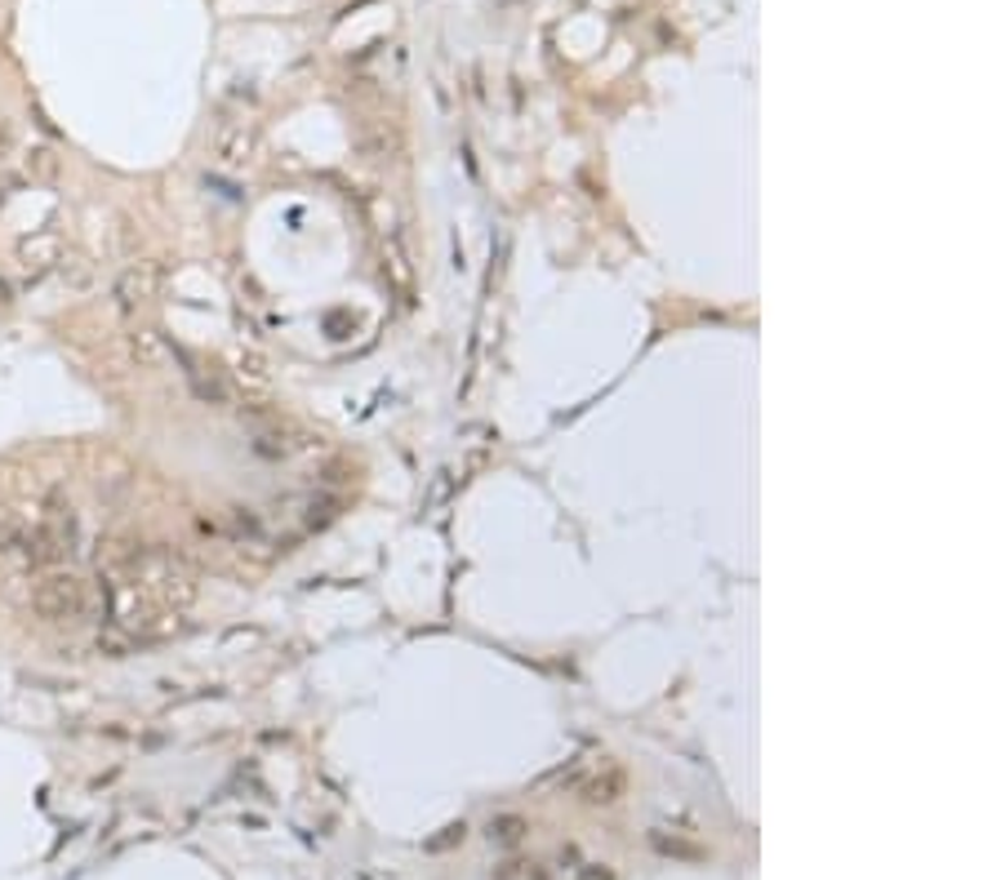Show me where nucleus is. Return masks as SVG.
Instances as JSON below:
<instances>
[{"instance_id":"1","label":"nucleus","mask_w":1001,"mask_h":880,"mask_svg":"<svg viewBox=\"0 0 1001 880\" xmlns=\"http://www.w3.org/2000/svg\"><path fill=\"white\" fill-rule=\"evenodd\" d=\"M32 605L40 618H50V623H80L93 605L89 596V582L72 569H45L32 587Z\"/></svg>"},{"instance_id":"2","label":"nucleus","mask_w":1001,"mask_h":880,"mask_svg":"<svg viewBox=\"0 0 1001 880\" xmlns=\"http://www.w3.org/2000/svg\"><path fill=\"white\" fill-rule=\"evenodd\" d=\"M18 263H23L27 276L50 272L54 263H63V240H59L54 231H40V236L23 240V244H18Z\"/></svg>"},{"instance_id":"3","label":"nucleus","mask_w":1001,"mask_h":880,"mask_svg":"<svg viewBox=\"0 0 1001 880\" xmlns=\"http://www.w3.org/2000/svg\"><path fill=\"white\" fill-rule=\"evenodd\" d=\"M116 299L125 303V307H142L148 299H157V267H129L121 280H116Z\"/></svg>"},{"instance_id":"4","label":"nucleus","mask_w":1001,"mask_h":880,"mask_svg":"<svg viewBox=\"0 0 1001 880\" xmlns=\"http://www.w3.org/2000/svg\"><path fill=\"white\" fill-rule=\"evenodd\" d=\"M618 796H624V769H614V765H605L601 774H592L584 782V801H592V805H614Z\"/></svg>"},{"instance_id":"5","label":"nucleus","mask_w":1001,"mask_h":880,"mask_svg":"<svg viewBox=\"0 0 1001 880\" xmlns=\"http://www.w3.org/2000/svg\"><path fill=\"white\" fill-rule=\"evenodd\" d=\"M187 378H192L197 397H201L205 405H227V401H232V391H227V382H223L218 374H205V369H187Z\"/></svg>"},{"instance_id":"6","label":"nucleus","mask_w":1001,"mask_h":880,"mask_svg":"<svg viewBox=\"0 0 1001 880\" xmlns=\"http://www.w3.org/2000/svg\"><path fill=\"white\" fill-rule=\"evenodd\" d=\"M134 356H138V365H157V361H165V356H170V348L161 342V334L142 329V334H134Z\"/></svg>"},{"instance_id":"7","label":"nucleus","mask_w":1001,"mask_h":880,"mask_svg":"<svg viewBox=\"0 0 1001 880\" xmlns=\"http://www.w3.org/2000/svg\"><path fill=\"white\" fill-rule=\"evenodd\" d=\"M521 831H526V822H521V818H499V822H490V841H499V845H516V841H521Z\"/></svg>"},{"instance_id":"8","label":"nucleus","mask_w":1001,"mask_h":880,"mask_svg":"<svg viewBox=\"0 0 1001 880\" xmlns=\"http://www.w3.org/2000/svg\"><path fill=\"white\" fill-rule=\"evenodd\" d=\"M10 147H14V134H10V125H5V121H0V161L10 156Z\"/></svg>"}]
</instances>
